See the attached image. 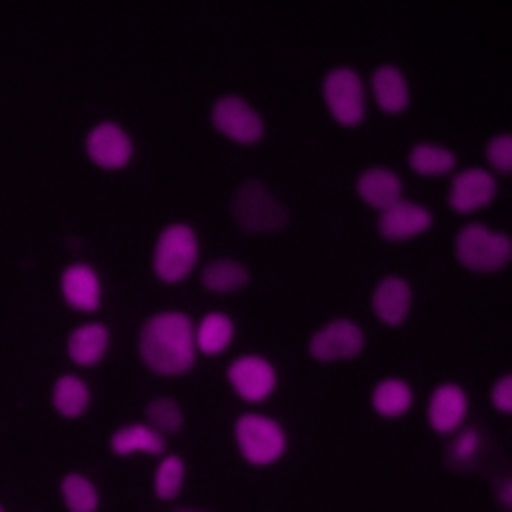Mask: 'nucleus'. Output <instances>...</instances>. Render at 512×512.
<instances>
[{
	"label": "nucleus",
	"mask_w": 512,
	"mask_h": 512,
	"mask_svg": "<svg viewBox=\"0 0 512 512\" xmlns=\"http://www.w3.org/2000/svg\"><path fill=\"white\" fill-rule=\"evenodd\" d=\"M136 354L156 376L176 378L188 374L198 358L194 320L182 308H158L136 330Z\"/></svg>",
	"instance_id": "1"
},
{
	"label": "nucleus",
	"mask_w": 512,
	"mask_h": 512,
	"mask_svg": "<svg viewBox=\"0 0 512 512\" xmlns=\"http://www.w3.org/2000/svg\"><path fill=\"white\" fill-rule=\"evenodd\" d=\"M234 224L252 236H270L290 226V208L278 190L258 176L238 182L228 200Z\"/></svg>",
	"instance_id": "2"
},
{
	"label": "nucleus",
	"mask_w": 512,
	"mask_h": 512,
	"mask_svg": "<svg viewBox=\"0 0 512 512\" xmlns=\"http://www.w3.org/2000/svg\"><path fill=\"white\" fill-rule=\"evenodd\" d=\"M238 456L252 468H272L290 450V434L282 420L268 412L244 410L232 422Z\"/></svg>",
	"instance_id": "3"
},
{
	"label": "nucleus",
	"mask_w": 512,
	"mask_h": 512,
	"mask_svg": "<svg viewBox=\"0 0 512 512\" xmlns=\"http://www.w3.org/2000/svg\"><path fill=\"white\" fill-rule=\"evenodd\" d=\"M452 254L464 270L492 276L510 264L512 240L504 228L482 220H468L452 236Z\"/></svg>",
	"instance_id": "4"
},
{
	"label": "nucleus",
	"mask_w": 512,
	"mask_h": 512,
	"mask_svg": "<svg viewBox=\"0 0 512 512\" xmlns=\"http://www.w3.org/2000/svg\"><path fill=\"white\" fill-rule=\"evenodd\" d=\"M202 242L186 220H172L160 228L150 248V270L162 284H180L198 268Z\"/></svg>",
	"instance_id": "5"
},
{
	"label": "nucleus",
	"mask_w": 512,
	"mask_h": 512,
	"mask_svg": "<svg viewBox=\"0 0 512 512\" xmlns=\"http://www.w3.org/2000/svg\"><path fill=\"white\" fill-rule=\"evenodd\" d=\"M320 98L330 118L344 126L356 128L368 116V90L366 78L352 64L328 66L318 82Z\"/></svg>",
	"instance_id": "6"
},
{
	"label": "nucleus",
	"mask_w": 512,
	"mask_h": 512,
	"mask_svg": "<svg viewBox=\"0 0 512 512\" xmlns=\"http://www.w3.org/2000/svg\"><path fill=\"white\" fill-rule=\"evenodd\" d=\"M212 128L238 146H254L266 136V118L260 108L240 92L218 94L208 108Z\"/></svg>",
	"instance_id": "7"
},
{
	"label": "nucleus",
	"mask_w": 512,
	"mask_h": 512,
	"mask_svg": "<svg viewBox=\"0 0 512 512\" xmlns=\"http://www.w3.org/2000/svg\"><path fill=\"white\" fill-rule=\"evenodd\" d=\"M368 342L364 326L352 316H334L318 324L306 340V352L322 364L348 362L358 358Z\"/></svg>",
	"instance_id": "8"
},
{
	"label": "nucleus",
	"mask_w": 512,
	"mask_h": 512,
	"mask_svg": "<svg viewBox=\"0 0 512 512\" xmlns=\"http://www.w3.org/2000/svg\"><path fill=\"white\" fill-rule=\"evenodd\" d=\"M234 396L246 404L270 400L280 386V370L272 358L260 352H240L232 356L224 370Z\"/></svg>",
	"instance_id": "9"
},
{
	"label": "nucleus",
	"mask_w": 512,
	"mask_h": 512,
	"mask_svg": "<svg viewBox=\"0 0 512 512\" xmlns=\"http://www.w3.org/2000/svg\"><path fill=\"white\" fill-rule=\"evenodd\" d=\"M498 194V176L480 164L456 168L446 184V204L452 212L462 216L486 210L492 202H496Z\"/></svg>",
	"instance_id": "10"
},
{
	"label": "nucleus",
	"mask_w": 512,
	"mask_h": 512,
	"mask_svg": "<svg viewBox=\"0 0 512 512\" xmlns=\"http://www.w3.org/2000/svg\"><path fill=\"white\" fill-rule=\"evenodd\" d=\"M84 152L102 170H122L136 156V140L118 120H98L84 136Z\"/></svg>",
	"instance_id": "11"
},
{
	"label": "nucleus",
	"mask_w": 512,
	"mask_h": 512,
	"mask_svg": "<svg viewBox=\"0 0 512 512\" xmlns=\"http://www.w3.org/2000/svg\"><path fill=\"white\" fill-rule=\"evenodd\" d=\"M436 224L432 208L414 198H400L388 208L376 212V234L390 244L408 242L430 232Z\"/></svg>",
	"instance_id": "12"
},
{
	"label": "nucleus",
	"mask_w": 512,
	"mask_h": 512,
	"mask_svg": "<svg viewBox=\"0 0 512 512\" xmlns=\"http://www.w3.org/2000/svg\"><path fill=\"white\" fill-rule=\"evenodd\" d=\"M470 394L456 380L438 382L426 396L424 418L428 428L438 436H450L468 422Z\"/></svg>",
	"instance_id": "13"
},
{
	"label": "nucleus",
	"mask_w": 512,
	"mask_h": 512,
	"mask_svg": "<svg viewBox=\"0 0 512 512\" xmlns=\"http://www.w3.org/2000/svg\"><path fill=\"white\" fill-rule=\"evenodd\" d=\"M374 318L390 328L402 326L414 306V286L412 282L396 272L382 274L370 288L368 298Z\"/></svg>",
	"instance_id": "14"
},
{
	"label": "nucleus",
	"mask_w": 512,
	"mask_h": 512,
	"mask_svg": "<svg viewBox=\"0 0 512 512\" xmlns=\"http://www.w3.org/2000/svg\"><path fill=\"white\" fill-rule=\"evenodd\" d=\"M366 90L376 108L386 116H402L412 106V86L408 74L396 62L372 66Z\"/></svg>",
	"instance_id": "15"
},
{
	"label": "nucleus",
	"mask_w": 512,
	"mask_h": 512,
	"mask_svg": "<svg viewBox=\"0 0 512 512\" xmlns=\"http://www.w3.org/2000/svg\"><path fill=\"white\" fill-rule=\"evenodd\" d=\"M60 294L66 306L74 312H96L104 298L102 276L90 262H68L60 272Z\"/></svg>",
	"instance_id": "16"
},
{
	"label": "nucleus",
	"mask_w": 512,
	"mask_h": 512,
	"mask_svg": "<svg viewBox=\"0 0 512 512\" xmlns=\"http://www.w3.org/2000/svg\"><path fill=\"white\" fill-rule=\"evenodd\" d=\"M490 438L484 426L466 422L462 428L446 436L442 448V464L454 474H470L486 460Z\"/></svg>",
	"instance_id": "17"
},
{
	"label": "nucleus",
	"mask_w": 512,
	"mask_h": 512,
	"mask_svg": "<svg viewBox=\"0 0 512 512\" xmlns=\"http://www.w3.org/2000/svg\"><path fill=\"white\" fill-rule=\"evenodd\" d=\"M356 196L372 210L380 212L404 198V178L388 164H368L354 178Z\"/></svg>",
	"instance_id": "18"
},
{
	"label": "nucleus",
	"mask_w": 512,
	"mask_h": 512,
	"mask_svg": "<svg viewBox=\"0 0 512 512\" xmlns=\"http://www.w3.org/2000/svg\"><path fill=\"white\" fill-rule=\"evenodd\" d=\"M112 344V330L100 322L90 320L74 326L66 336V354L80 368H92L104 360Z\"/></svg>",
	"instance_id": "19"
},
{
	"label": "nucleus",
	"mask_w": 512,
	"mask_h": 512,
	"mask_svg": "<svg viewBox=\"0 0 512 512\" xmlns=\"http://www.w3.org/2000/svg\"><path fill=\"white\" fill-rule=\"evenodd\" d=\"M200 286L214 296H228L246 290L252 282L250 266L234 256L210 258L198 274Z\"/></svg>",
	"instance_id": "20"
},
{
	"label": "nucleus",
	"mask_w": 512,
	"mask_h": 512,
	"mask_svg": "<svg viewBox=\"0 0 512 512\" xmlns=\"http://www.w3.org/2000/svg\"><path fill=\"white\" fill-rule=\"evenodd\" d=\"M108 450L116 458L160 456L166 452V438L152 430L144 420H134L118 426L108 438Z\"/></svg>",
	"instance_id": "21"
},
{
	"label": "nucleus",
	"mask_w": 512,
	"mask_h": 512,
	"mask_svg": "<svg viewBox=\"0 0 512 512\" xmlns=\"http://www.w3.org/2000/svg\"><path fill=\"white\" fill-rule=\"evenodd\" d=\"M416 402V392L410 380L390 374L376 380L370 388V408L384 420L404 418Z\"/></svg>",
	"instance_id": "22"
},
{
	"label": "nucleus",
	"mask_w": 512,
	"mask_h": 512,
	"mask_svg": "<svg viewBox=\"0 0 512 512\" xmlns=\"http://www.w3.org/2000/svg\"><path fill=\"white\" fill-rule=\"evenodd\" d=\"M406 164L422 178H440L450 176L458 168V154L440 140L422 138L408 146Z\"/></svg>",
	"instance_id": "23"
},
{
	"label": "nucleus",
	"mask_w": 512,
	"mask_h": 512,
	"mask_svg": "<svg viewBox=\"0 0 512 512\" xmlns=\"http://www.w3.org/2000/svg\"><path fill=\"white\" fill-rule=\"evenodd\" d=\"M236 338V322L224 310H208L194 320V344L202 356L224 354Z\"/></svg>",
	"instance_id": "24"
},
{
	"label": "nucleus",
	"mask_w": 512,
	"mask_h": 512,
	"mask_svg": "<svg viewBox=\"0 0 512 512\" xmlns=\"http://www.w3.org/2000/svg\"><path fill=\"white\" fill-rule=\"evenodd\" d=\"M186 478H188V466L182 454L178 452L160 454L150 476V492L154 500L160 504L176 502L184 492Z\"/></svg>",
	"instance_id": "25"
},
{
	"label": "nucleus",
	"mask_w": 512,
	"mask_h": 512,
	"mask_svg": "<svg viewBox=\"0 0 512 512\" xmlns=\"http://www.w3.org/2000/svg\"><path fill=\"white\" fill-rule=\"evenodd\" d=\"M50 402L62 418L76 420L84 416L92 404L90 384L76 372H64L52 382Z\"/></svg>",
	"instance_id": "26"
},
{
	"label": "nucleus",
	"mask_w": 512,
	"mask_h": 512,
	"mask_svg": "<svg viewBox=\"0 0 512 512\" xmlns=\"http://www.w3.org/2000/svg\"><path fill=\"white\" fill-rule=\"evenodd\" d=\"M152 430H156L162 438L176 436L186 426L184 406L170 394H156L144 406L142 418Z\"/></svg>",
	"instance_id": "27"
},
{
	"label": "nucleus",
	"mask_w": 512,
	"mask_h": 512,
	"mask_svg": "<svg viewBox=\"0 0 512 512\" xmlns=\"http://www.w3.org/2000/svg\"><path fill=\"white\" fill-rule=\"evenodd\" d=\"M60 494L68 512H98L102 502L96 482L76 470L62 476Z\"/></svg>",
	"instance_id": "28"
},
{
	"label": "nucleus",
	"mask_w": 512,
	"mask_h": 512,
	"mask_svg": "<svg viewBox=\"0 0 512 512\" xmlns=\"http://www.w3.org/2000/svg\"><path fill=\"white\" fill-rule=\"evenodd\" d=\"M486 168L496 176H508L512 168V136L506 130L490 134L484 142Z\"/></svg>",
	"instance_id": "29"
},
{
	"label": "nucleus",
	"mask_w": 512,
	"mask_h": 512,
	"mask_svg": "<svg viewBox=\"0 0 512 512\" xmlns=\"http://www.w3.org/2000/svg\"><path fill=\"white\" fill-rule=\"evenodd\" d=\"M488 402L490 406L500 412L502 416H508L512 410V376L510 372H502L496 376L488 388Z\"/></svg>",
	"instance_id": "30"
},
{
	"label": "nucleus",
	"mask_w": 512,
	"mask_h": 512,
	"mask_svg": "<svg viewBox=\"0 0 512 512\" xmlns=\"http://www.w3.org/2000/svg\"><path fill=\"white\" fill-rule=\"evenodd\" d=\"M494 504L502 512H510L512 510V480H510V474H502L494 482Z\"/></svg>",
	"instance_id": "31"
},
{
	"label": "nucleus",
	"mask_w": 512,
	"mask_h": 512,
	"mask_svg": "<svg viewBox=\"0 0 512 512\" xmlns=\"http://www.w3.org/2000/svg\"><path fill=\"white\" fill-rule=\"evenodd\" d=\"M170 512H214V510L204 508V506H176Z\"/></svg>",
	"instance_id": "32"
},
{
	"label": "nucleus",
	"mask_w": 512,
	"mask_h": 512,
	"mask_svg": "<svg viewBox=\"0 0 512 512\" xmlns=\"http://www.w3.org/2000/svg\"><path fill=\"white\" fill-rule=\"evenodd\" d=\"M0 512H4V508H2V506H0Z\"/></svg>",
	"instance_id": "33"
}]
</instances>
